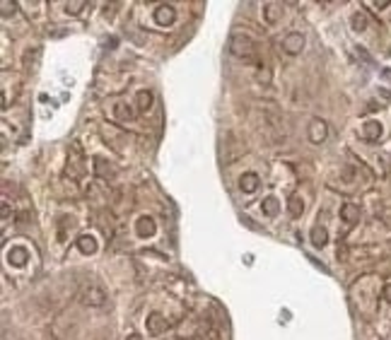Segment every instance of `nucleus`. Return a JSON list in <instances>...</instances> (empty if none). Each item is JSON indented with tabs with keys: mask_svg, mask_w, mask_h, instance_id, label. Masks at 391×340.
Instances as JSON below:
<instances>
[{
	"mask_svg": "<svg viewBox=\"0 0 391 340\" xmlns=\"http://www.w3.org/2000/svg\"><path fill=\"white\" fill-rule=\"evenodd\" d=\"M77 248H80L82 253H94L97 251V241L90 234H82L80 239H77Z\"/></svg>",
	"mask_w": 391,
	"mask_h": 340,
	"instance_id": "a211bd4d",
	"label": "nucleus"
},
{
	"mask_svg": "<svg viewBox=\"0 0 391 340\" xmlns=\"http://www.w3.org/2000/svg\"><path fill=\"white\" fill-rule=\"evenodd\" d=\"M282 15V8L278 5V3H268V5H264V17L268 24H275L278 19H280Z\"/></svg>",
	"mask_w": 391,
	"mask_h": 340,
	"instance_id": "4468645a",
	"label": "nucleus"
},
{
	"mask_svg": "<svg viewBox=\"0 0 391 340\" xmlns=\"http://www.w3.org/2000/svg\"><path fill=\"white\" fill-rule=\"evenodd\" d=\"M288 210H290L292 217H300L302 212H304V203H302L300 195H292L290 201H288Z\"/></svg>",
	"mask_w": 391,
	"mask_h": 340,
	"instance_id": "6ab92c4d",
	"label": "nucleus"
},
{
	"mask_svg": "<svg viewBox=\"0 0 391 340\" xmlns=\"http://www.w3.org/2000/svg\"><path fill=\"white\" fill-rule=\"evenodd\" d=\"M128 340H143V338H140V335H136V333H133V335H128Z\"/></svg>",
	"mask_w": 391,
	"mask_h": 340,
	"instance_id": "bb28decb",
	"label": "nucleus"
},
{
	"mask_svg": "<svg viewBox=\"0 0 391 340\" xmlns=\"http://www.w3.org/2000/svg\"><path fill=\"white\" fill-rule=\"evenodd\" d=\"M80 299H82V304H87V306H101V304L107 302V292H104L99 285L90 282V285H85L80 290Z\"/></svg>",
	"mask_w": 391,
	"mask_h": 340,
	"instance_id": "f03ea898",
	"label": "nucleus"
},
{
	"mask_svg": "<svg viewBox=\"0 0 391 340\" xmlns=\"http://www.w3.org/2000/svg\"><path fill=\"white\" fill-rule=\"evenodd\" d=\"M85 5H87L85 0H80V3H68V5H65V12H68V15H80Z\"/></svg>",
	"mask_w": 391,
	"mask_h": 340,
	"instance_id": "4be33fe9",
	"label": "nucleus"
},
{
	"mask_svg": "<svg viewBox=\"0 0 391 340\" xmlns=\"http://www.w3.org/2000/svg\"><path fill=\"white\" fill-rule=\"evenodd\" d=\"M256 77H258V82L268 84L271 82V70H268V68H258V75H256Z\"/></svg>",
	"mask_w": 391,
	"mask_h": 340,
	"instance_id": "5701e85b",
	"label": "nucleus"
},
{
	"mask_svg": "<svg viewBox=\"0 0 391 340\" xmlns=\"http://www.w3.org/2000/svg\"><path fill=\"white\" fill-rule=\"evenodd\" d=\"M382 297H384V299H386V302L391 304V282H386V285H384V290H382Z\"/></svg>",
	"mask_w": 391,
	"mask_h": 340,
	"instance_id": "b1692460",
	"label": "nucleus"
},
{
	"mask_svg": "<svg viewBox=\"0 0 391 340\" xmlns=\"http://www.w3.org/2000/svg\"><path fill=\"white\" fill-rule=\"evenodd\" d=\"M174 19H176V10H174V5H160V8L155 10V22L160 24V27H169Z\"/></svg>",
	"mask_w": 391,
	"mask_h": 340,
	"instance_id": "423d86ee",
	"label": "nucleus"
},
{
	"mask_svg": "<svg viewBox=\"0 0 391 340\" xmlns=\"http://www.w3.org/2000/svg\"><path fill=\"white\" fill-rule=\"evenodd\" d=\"M307 135H309V140L314 143V145H321V143L326 140V135H328V126H326V121H321V119H311L309 130H307Z\"/></svg>",
	"mask_w": 391,
	"mask_h": 340,
	"instance_id": "7ed1b4c3",
	"label": "nucleus"
},
{
	"mask_svg": "<svg viewBox=\"0 0 391 340\" xmlns=\"http://www.w3.org/2000/svg\"><path fill=\"white\" fill-rule=\"evenodd\" d=\"M8 258H10V263H12V266H24V263H27V258H29V251L24 246H12L8 251Z\"/></svg>",
	"mask_w": 391,
	"mask_h": 340,
	"instance_id": "9b49d317",
	"label": "nucleus"
},
{
	"mask_svg": "<svg viewBox=\"0 0 391 340\" xmlns=\"http://www.w3.org/2000/svg\"><path fill=\"white\" fill-rule=\"evenodd\" d=\"M326 241H328V232H326V227H321V224L311 227V244H314V246H317V248L326 246Z\"/></svg>",
	"mask_w": 391,
	"mask_h": 340,
	"instance_id": "2eb2a0df",
	"label": "nucleus"
},
{
	"mask_svg": "<svg viewBox=\"0 0 391 340\" xmlns=\"http://www.w3.org/2000/svg\"><path fill=\"white\" fill-rule=\"evenodd\" d=\"M145 326H147V333H152V335H160V333H164L167 328H169V321L164 319L162 314H150L147 316V321H145Z\"/></svg>",
	"mask_w": 391,
	"mask_h": 340,
	"instance_id": "39448f33",
	"label": "nucleus"
},
{
	"mask_svg": "<svg viewBox=\"0 0 391 340\" xmlns=\"http://www.w3.org/2000/svg\"><path fill=\"white\" fill-rule=\"evenodd\" d=\"M152 101H155V94L150 92V90H140V92L136 94V106L140 114H145V111L152 109Z\"/></svg>",
	"mask_w": 391,
	"mask_h": 340,
	"instance_id": "1a4fd4ad",
	"label": "nucleus"
},
{
	"mask_svg": "<svg viewBox=\"0 0 391 340\" xmlns=\"http://www.w3.org/2000/svg\"><path fill=\"white\" fill-rule=\"evenodd\" d=\"M374 5H377V10H384L386 5H391V0H374Z\"/></svg>",
	"mask_w": 391,
	"mask_h": 340,
	"instance_id": "393cba45",
	"label": "nucleus"
},
{
	"mask_svg": "<svg viewBox=\"0 0 391 340\" xmlns=\"http://www.w3.org/2000/svg\"><path fill=\"white\" fill-rule=\"evenodd\" d=\"M82 172V152L80 145H73V159H68V169H65V176L70 179H77Z\"/></svg>",
	"mask_w": 391,
	"mask_h": 340,
	"instance_id": "0eeeda50",
	"label": "nucleus"
},
{
	"mask_svg": "<svg viewBox=\"0 0 391 340\" xmlns=\"http://www.w3.org/2000/svg\"><path fill=\"white\" fill-rule=\"evenodd\" d=\"M114 114H116V119H121V121H133V116H136V111L131 109L128 104H123V101L114 104Z\"/></svg>",
	"mask_w": 391,
	"mask_h": 340,
	"instance_id": "f3484780",
	"label": "nucleus"
},
{
	"mask_svg": "<svg viewBox=\"0 0 391 340\" xmlns=\"http://www.w3.org/2000/svg\"><path fill=\"white\" fill-rule=\"evenodd\" d=\"M94 172H97V176H101V179H111V176H116V169L111 164H107L104 159H94Z\"/></svg>",
	"mask_w": 391,
	"mask_h": 340,
	"instance_id": "dca6fc26",
	"label": "nucleus"
},
{
	"mask_svg": "<svg viewBox=\"0 0 391 340\" xmlns=\"http://www.w3.org/2000/svg\"><path fill=\"white\" fill-rule=\"evenodd\" d=\"M239 188H242L244 193H254L256 188H258V176H256L254 172L242 174V179H239Z\"/></svg>",
	"mask_w": 391,
	"mask_h": 340,
	"instance_id": "f8f14e48",
	"label": "nucleus"
},
{
	"mask_svg": "<svg viewBox=\"0 0 391 340\" xmlns=\"http://www.w3.org/2000/svg\"><path fill=\"white\" fill-rule=\"evenodd\" d=\"M362 135H364V140H370V143L379 140V135H382V123H379V121H367L362 126Z\"/></svg>",
	"mask_w": 391,
	"mask_h": 340,
	"instance_id": "9d476101",
	"label": "nucleus"
},
{
	"mask_svg": "<svg viewBox=\"0 0 391 340\" xmlns=\"http://www.w3.org/2000/svg\"><path fill=\"white\" fill-rule=\"evenodd\" d=\"M382 75H384V77H386V80H389V82H391V70H384Z\"/></svg>",
	"mask_w": 391,
	"mask_h": 340,
	"instance_id": "a878e982",
	"label": "nucleus"
},
{
	"mask_svg": "<svg viewBox=\"0 0 391 340\" xmlns=\"http://www.w3.org/2000/svg\"><path fill=\"white\" fill-rule=\"evenodd\" d=\"M350 24H353L355 32H364L367 29V15L364 12H355L353 17H350Z\"/></svg>",
	"mask_w": 391,
	"mask_h": 340,
	"instance_id": "412c9836",
	"label": "nucleus"
},
{
	"mask_svg": "<svg viewBox=\"0 0 391 340\" xmlns=\"http://www.w3.org/2000/svg\"><path fill=\"white\" fill-rule=\"evenodd\" d=\"M278 210H280V203H278V198L268 195V198L264 201V212L268 215V217H273V215H278Z\"/></svg>",
	"mask_w": 391,
	"mask_h": 340,
	"instance_id": "aec40b11",
	"label": "nucleus"
},
{
	"mask_svg": "<svg viewBox=\"0 0 391 340\" xmlns=\"http://www.w3.org/2000/svg\"><path fill=\"white\" fill-rule=\"evenodd\" d=\"M302 48H304V37H302L300 32H290L288 37L282 39V51L290 55H297L302 53Z\"/></svg>",
	"mask_w": 391,
	"mask_h": 340,
	"instance_id": "20e7f679",
	"label": "nucleus"
},
{
	"mask_svg": "<svg viewBox=\"0 0 391 340\" xmlns=\"http://www.w3.org/2000/svg\"><path fill=\"white\" fill-rule=\"evenodd\" d=\"M341 217H343L348 224H353V222L360 220V208H357L355 203H346V205L341 208Z\"/></svg>",
	"mask_w": 391,
	"mask_h": 340,
	"instance_id": "ddd939ff",
	"label": "nucleus"
},
{
	"mask_svg": "<svg viewBox=\"0 0 391 340\" xmlns=\"http://www.w3.org/2000/svg\"><path fill=\"white\" fill-rule=\"evenodd\" d=\"M155 230H157V224H155V220H152V217H147V215H143V217H138V222H136V232H138V237H143V239H147V237H152V234H155Z\"/></svg>",
	"mask_w": 391,
	"mask_h": 340,
	"instance_id": "6e6552de",
	"label": "nucleus"
},
{
	"mask_svg": "<svg viewBox=\"0 0 391 340\" xmlns=\"http://www.w3.org/2000/svg\"><path fill=\"white\" fill-rule=\"evenodd\" d=\"M229 53L237 58H244V61H254L256 58V44L251 37L246 34H234L229 39Z\"/></svg>",
	"mask_w": 391,
	"mask_h": 340,
	"instance_id": "f257e3e1",
	"label": "nucleus"
}]
</instances>
